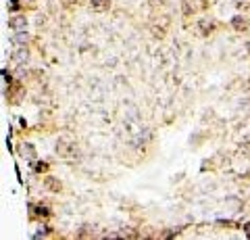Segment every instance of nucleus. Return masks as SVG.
Returning a JSON list of instances; mask_svg holds the SVG:
<instances>
[{"instance_id": "nucleus-1", "label": "nucleus", "mask_w": 250, "mask_h": 240, "mask_svg": "<svg viewBox=\"0 0 250 240\" xmlns=\"http://www.w3.org/2000/svg\"><path fill=\"white\" fill-rule=\"evenodd\" d=\"M109 0H92V6H94V11H106L109 8Z\"/></svg>"}, {"instance_id": "nucleus-3", "label": "nucleus", "mask_w": 250, "mask_h": 240, "mask_svg": "<svg viewBox=\"0 0 250 240\" xmlns=\"http://www.w3.org/2000/svg\"><path fill=\"white\" fill-rule=\"evenodd\" d=\"M15 59H17V63H25V61H27V50L17 52V54H15Z\"/></svg>"}, {"instance_id": "nucleus-4", "label": "nucleus", "mask_w": 250, "mask_h": 240, "mask_svg": "<svg viewBox=\"0 0 250 240\" xmlns=\"http://www.w3.org/2000/svg\"><path fill=\"white\" fill-rule=\"evenodd\" d=\"M246 232H248V234H250V223H248V226H246Z\"/></svg>"}, {"instance_id": "nucleus-2", "label": "nucleus", "mask_w": 250, "mask_h": 240, "mask_svg": "<svg viewBox=\"0 0 250 240\" xmlns=\"http://www.w3.org/2000/svg\"><path fill=\"white\" fill-rule=\"evenodd\" d=\"M23 25H25V19H23V17L10 19V27H15V29H23Z\"/></svg>"}]
</instances>
